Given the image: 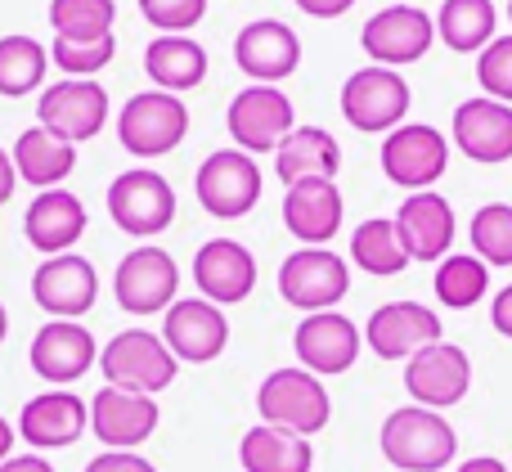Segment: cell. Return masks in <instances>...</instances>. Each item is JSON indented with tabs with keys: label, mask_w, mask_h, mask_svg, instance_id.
Here are the masks:
<instances>
[{
	"label": "cell",
	"mask_w": 512,
	"mask_h": 472,
	"mask_svg": "<svg viewBox=\"0 0 512 472\" xmlns=\"http://www.w3.org/2000/svg\"><path fill=\"white\" fill-rule=\"evenodd\" d=\"M382 459L400 472H441L459 450V432L445 423V414L423 410V405H405L391 410L378 432Z\"/></svg>",
	"instance_id": "obj_1"
},
{
	"label": "cell",
	"mask_w": 512,
	"mask_h": 472,
	"mask_svg": "<svg viewBox=\"0 0 512 472\" xmlns=\"http://www.w3.org/2000/svg\"><path fill=\"white\" fill-rule=\"evenodd\" d=\"M99 369H104L108 387L122 392H140V396H158L176 383L180 360L171 356V347L162 342V333L149 329H122L117 338L104 342L99 351Z\"/></svg>",
	"instance_id": "obj_2"
},
{
	"label": "cell",
	"mask_w": 512,
	"mask_h": 472,
	"mask_svg": "<svg viewBox=\"0 0 512 472\" xmlns=\"http://www.w3.org/2000/svg\"><path fill=\"white\" fill-rule=\"evenodd\" d=\"M256 410H261V423L297 432L306 441L315 432H324L328 419H333V401H328L324 383L310 369H274V374H265V383L256 387Z\"/></svg>",
	"instance_id": "obj_3"
},
{
	"label": "cell",
	"mask_w": 512,
	"mask_h": 472,
	"mask_svg": "<svg viewBox=\"0 0 512 472\" xmlns=\"http://www.w3.org/2000/svg\"><path fill=\"white\" fill-rule=\"evenodd\" d=\"M189 135V108L167 90H140L117 113V140L135 158H162Z\"/></svg>",
	"instance_id": "obj_4"
},
{
	"label": "cell",
	"mask_w": 512,
	"mask_h": 472,
	"mask_svg": "<svg viewBox=\"0 0 512 472\" xmlns=\"http://www.w3.org/2000/svg\"><path fill=\"white\" fill-rule=\"evenodd\" d=\"M180 293V266L167 248H135L117 261L113 297L126 315H167Z\"/></svg>",
	"instance_id": "obj_5"
},
{
	"label": "cell",
	"mask_w": 512,
	"mask_h": 472,
	"mask_svg": "<svg viewBox=\"0 0 512 472\" xmlns=\"http://www.w3.org/2000/svg\"><path fill=\"white\" fill-rule=\"evenodd\" d=\"M409 113V81L396 68H360L342 86V117L364 135H382L405 126Z\"/></svg>",
	"instance_id": "obj_6"
},
{
	"label": "cell",
	"mask_w": 512,
	"mask_h": 472,
	"mask_svg": "<svg viewBox=\"0 0 512 472\" xmlns=\"http://www.w3.org/2000/svg\"><path fill=\"white\" fill-rule=\"evenodd\" d=\"M108 216L117 221V230L135 234V239H153L176 221V189L158 171L131 167L108 185Z\"/></svg>",
	"instance_id": "obj_7"
},
{
	"label": "cell",
	"mask_w": 512,
	"mask_h": 472,
	"mask_svg": "<svg viewBox=\"0 0 512 472\" xmlns=\"http://www.w3.org/2000/svg\"><path fill=\"white\" fill-rule=\"evenodd\" d=\"M198 203L216 221H239L261 203V167L243 149H216L194 176Z\"/></svg>",
	"instance_id": "obj_8"
},
{
	"label": "cell",
	"mask_w": 512,
	"mask_h": 472,
	"mask_svg": "<svg viewBox=\"0 0 512 472\" xmlns=\"http://www.w3.org/2000/svg\"><path fill=\"white\" fill-rule=\"evenodd\" d=\"M279 293H283V302L306 315L333 311V306L351 293V270L328 248H301V252H292V257H283Z\"/></svg>",
	"instance_id": "obj_9"
},
{
	"label": "cell",
	"mask_w": 512,
	"mask_h": 472,
	"mask_svg": "<svg viewBox=\"0 0 512 472\" xmlns=\"http://www.w3.org/2000/svg\"><path fill=\"white\" fill-rule=\"evenodd\" d=\"M36 117H41L36 126H45L50 135H59L63 144H86V140H95L108 122V90L99 86L95 77L90 81L63 77L41 95Z\"/></svg>",
	"instance_id": "obj_10"
},
{
	"label": "cell",
	"mask_w": 512,
	"mask_h": 472,
	"mask_svg": "<svg viewBox=\"0 0 512 472\" xmlns=\"http://www.w3.org/2000/svg\"><path fill=\"white\" fill-rule=\"evenodd\" d=\"M230 140L243 153H274L292 131H297V113H292V99L279 86H248L230 99Z\"/></svg>",
	"instance_id": "obj_11"
},
{
	"label": "cell",
	"mask_w": 512,
	"mask_h": 472,
	"mask_svg": "<svg viewBox=\"0 0 512 472\" xmlns=\"http://www.w3.org/2000/svg\"><path fill=\"white\" fill-rule=\"evenodd\" d=\"M445 167H450V144L427 122H405L382 140V171L400 189L423 194L445 176Z\"/></svg>",
	"instance_id": "obj_12"
},
{
	"label": "cell",
	"mask_w": 512,
	"mask_h": 472,
	"mask_svg": "<svg viewBox=\"0 0 512 472\" xmlns=\"http://www.w3.org/2000/svg\"><path fill=\"white\" fill-rule=\"evenodd\" d=\"M436 41V18L418 5H387L364 23L360 45L378 68H405L418 63Z\"/></svg>",
	"instance_id": "obj_13"
},
{
	"label": "cell",
	"mask_w": 512,
	"mask_h": 472,
	"mask_svg": "<svg viewBox=\"0 0 512 472\" xmlns=\"http://www.w3.org/2000/svg\"><path fill=\"white\" fill-rule=\"evenodd\" d=\"M405 392L414 396V405H423V410H450V405H459L463 396L472 392V360L463 347H454V342H432V347H423L414 360L405 365Z\"/></svg>",
	"instance_id": "obj_14"
},
{
	"label": "cell",
	"mask_w": 512,
	"mask_h": 472,
	"mask_svg": "<svg viewBox=\"0 0 512 472\" xmlns=\"http://www.w3.org/2000/svg\"><path fill=\"white\" fill-rule=\"evenodd\" d=\"M162 342L185 365H212L230 347V320L207 297H176V306L162 315Z\"/></svg>",
	"instance_id": "obj_15"
},
{
	"label": "cell",
	"mask_w": 512,
	"mask_h": 472,
	"mask_svg": "<svg viewBox=\"0 0 512 472\" xmlns=\"http://www.w3.org/2000/svg\"><path fill=\"white\" fill-rule=\"evenodd\" d=\"M27 360H32V374H41L50 387H68L99 365V342L86 324L50 320L36 329L32 347H27Z\"/></svg>",
	"instance_id": "obj_16"
},
{
	"label": "cell",
	"mask_w": 512,
	"mask_h": 472,
	"mask_svg": "<svg viewBox=\"0 0 512 472\" xmlns=\"http://www.w3.org/2000/svg\"><path fill=\"white\" fill-rule=\"evenodd\" d=\"M99 297V275L86 257L77 252H59L45 257L32 275V302L41 306L50 320H81Z\"/></svg>",
	"instance_id": "obj_17"
},
{
	"label": "cell",
	"mask_w": 512,
	"mask_h": 472,
	"mask_svg": "<svg viewBox=\"0 0 512 472\" xmlns=\"http://www.w3.org/2000/svg\"><path fill=\"white\" fill-rule=\"evenodd\" d=\"M364 342L378 360H414L423 347L441 342V315L423 302H387L369 315Z\"/></svg>",
	"instance_id": "obj_18"
},
{
	"label": "cell",
	"mask_w": 512,
	"mask_h": 472,
	"mask_svg": "<svg viewBox=\"0 0 512 472\" xmlns=\"http://www.w3.org/2000/svg\"><path fill=\"white\" fill-rule=\"evenodd\" d=\"M360 347H364V333L337 311L306 315L297 324V333H292V351H297L301 369H310L315 378L346 374L360 360Z\"/></svg>",
	"instance_id": "obj_19"
},
{
	"label": "cell",
	"mask_w": 512,
	"mask_h": 472,
	"mask_svg": "<svg viewBox=\"0 0 512 472\" xmlns=\"http://www.w3.org/2000/svg\"><path fill=\"white\" fill-rule=\"evenodd\" d=\"M158 419L162 410L153 396L122 392V387H99L90 401V432L108 450H140L158 432Z\"/></svg>",
	"instance_id": "obj_20"
},
{
	"label": "cell",
	"mask_w": 512,
	"mask_h": 472,
	"mask_svg": "<svg viewBox=\"0 0 512 472\" xmlns=\"http://www.w3.org/2000/svg\"><path fill=\"white\" fill-rule=\"evenodd\" d=\"M234 63L256 81V86H274V81L292 77L301 63V36L279 18H256L239 36H234Z\"/></svg>",
	"instance_id": "obj_21"
},
{
	"label": "cell",
	"mask_w": 512,
	"mask_h": 472,
	"mask_svg": "<svg viewBox=\"0 0 512 472\" xmlns=\"http://www.w3.org/2000/svg\"><path fill=\"white\" fill-rule=\"evenodd\" d=\"M90 428V405L72 396L68 387H50V392L32 396L18 414V437L32 450H63L77 446L81 432Z\"/></svg>",
	"instance_id": "obj_22"
},
{
	"label": "cell",
	"mask_w": 512,
	"mask_h": 472,
	"mask_svg": "<svg viewBox=\"0 0 512 472\" xmlns=\"http://www.w3.org/2000/svg\"><path fill=\"white\" fill-rule=\"evenodd\" d=\"M194 284L216 306L248 302L256 288V257L239 239H212L194 257Z\"/></svg>",
	"instance_id": "obj_23"
},
{
	"label": "cell",
	"mask_w": 512,
	"mask_h": 472,
	"mask_svg": "<svg viewBox=\"0 0 512 472\" xmlns=\"http://www.w3.org/2000/svg\"><path fill=\"white\" fill-rule=\"evenodd\" d=\"M283 225L297 243L306 248H324L337 230H342V189L337 180H297L283 194Z\"/></svg>",
	"instance_id": "obj_24"
},
{
	"label": "cell",
	"mask_w": 512,
	"mask_h": 472,
	"mask_svg": "<svg viewBox=\"0 0 512 472\" xmlns=\"http://www.w3.org/2000/svg\"><path fill=\"white\" fill-rule=\"evenodd\" d=\"M454 144L472 162H508L512 158V104H499L490 95L463 99L454 108Z\"/></svg>",
	"instance_id": "obj_25"
},
{
	"label": "cell",
	"mask_w": 512,
	"mask_h": 472,
	"mask_svg": "<svg viewBox=\"0 0 512 472\" xmlns=\"http://www.w3.org/2000/svg\"><path fill=\"white\" fill-rule=\"evenodd\" d=\"M396 230L409 261H441L454 243V207L436 189L409 194L396 212Z\"/></svg>",
	"instance_id": "obj_26"
},
{
	"label": "cell",
	"mask_w": 512,
	"mask_h": 472,
	"mask_svg": "<svg viewBox=\"0 0 512 472\" xmlns=\"http://www.w3.org/2000/svg\"><path fill=\"white\" fill-rule=\"evenodd\" d=\"M23 234L36 252L59 257L86 234V203L72 189H41L23 216Z\"/></svg>",
	"instance_id": "obj_27"
},
{
	"label": "cell",
	"mask_w": 512,
	"mask_h": 472,
	"mask_svg": "<svg viewBox=\"0 0 512 472\" xmlns=\"http://www.w3.org/2000/svg\"><path fill=\"white\" fill-rule=\"evenodd\" d=\"M274 171H279L283 185H297V180H333L342 171V149L324 126H297L288 140L274 149Z\"/></svg>",
	"instance_id": "obj_28"
},
{
	"label": "cell",
	"mask_w": 512,
	"mask_h": 472,
	"mask_svg": "<svg viewBox=\"0 0 512 472\" xmlns=\"http://www.w3.org/2000/svg\"><path fill=\"white\" fill-rule=\"evenodd\" d=\"M9 158H14L18 180H27V185H36V189H59L63 180L72 176V167H77V144H63L59 135H50L45 126H27L14 140Z\"/></svg>",
	"instance_id": "obj_29"
},
{
	"label": "cell",
	"mask_w": 512,
	"mask_h": 472,
	"mask_svg": "<svg viewBox=\"0 0 512 472\" xmlns=\"http://www.w3.org/2000/svg\"><path fill=\"white\" fill-rule=\"evenodd\" d=\"M144 72L153 77V86L167 95H185V90L203 86L207 77V50L194 36H153L144 50Z\"/></svg>",
	"instance_id": "obj_30"
},
{
	"label": "cell",
	"mask_w": 512,
	"mask_h": 472,
	"mask_svg": "<svg viewBox=\"0 0 512 472\" xmlns=\"http://www.w3.org/2000/svg\"><path fill=\"white\" fill-rule=\"evenodd\" d=\"M239 464H243V472H310L315 450H310V441L297 437V432L256 423L239 441Z\"/></svg>",
	"instance_id": "obj_31"
},
{
	"label": "cell",
	"mask_w": 512,
	"mask_h": 472,
	"mask_svg": "<svg viewBox=\"0 0 512 472\" xmlns=\"http://www.w3.org/2000/svg\"><path fill=\"white\" fill-rule=\"evenodd\" d=\"M495 5L490 0H445L436 14V36L459 54H481L495 41Z\"/></svg>",
	"instance_id": "obj_32"
},
{
	"label": "cell",
	"mask_w": 512,
	"mask_h": 472,
	"mask_svg": "<svg viewBox=\"0 0 512 472\" xmlns=\"http://www.w3.org/2000/svg\"><path fill=\"white\" fill-rule=\"evenodd\" d=\"M351 261L364 270V275H378V279H391L409 266V252L400 243V230L396 221L387 216H373V221L355 225L351 234Z\"/></svg>",
	"instance_id": "obj_33"
},
{
	"label": "cell",
	"mask_w": 512,
	"mask_h": 472,
	"mask_svg": "<svg viewBox=\"0 0 512 472\" xmlns=\"http://www.w3.org/2000/svg\"><path fill=\"white\" fill-rule=\"evenodd\" d=\"M50 72V50L36 36H0V95L5 99H23Z\"/></svg>",
	"instance_id": "obj_34"
},
{
	"label": "cell",
	"mask_w": 512,
	"mask_h": 472,
	"mask_svg": "<svg viewBox=\"0 0 512 472\" xmlns=\"http://www.w3.org/2000/svg\"><path fill=\"white\" fill-rule=\"evenodd\" d=\"M432 288H436V297H441V306H450V311H472L490 288V266L481 257H472V252H454V257H445L441 266H436Z\"/></svg>",
	"instance_id": "obj_35"
},
{
	"label": "cell",
	"mask_w": 512,
	"mask_h": 472,
	"mask_svg": "<svg viewBox=\"0 0 512 472\" xmlns=\"http://www.w3.org/2000/svg\"><path fill=\"white\" fill-rule=\"evenodd\" d=\"M117 0H50V27L63 41H99L113 36Z\"/></svg>",
	"instance_id": "obj_36"
},
{
	"label": "cell",
	"mask_w": 512,
	"mask_h": 472,
	"mask_svg": "<svg viewBox=\"0 0 512 472\" xmlns=\"http://www.w3.org/2000/svg\"><path fill=\"white\" fill-rule=\"evenodd\" d=\"M472 248L486 266H512V207L486 203L472 216Z\"/></svg>",
	"instance_id": "obj_37"
},
{
	"label": "cell",
	"mask_w": 512,
	"mask_h": 472,
	"mask_svg": "<svg viewBox=\"0 0 512 472\" xmlns=\"http://www.w3.org/2000/svg\"><path fill=\"white\" fill-rule=\"evenodd\" d=\"M113 54H117V36H99V41H63V36H54V45H50L54 68L68 72V77H81V81L104 72Z\"/></svg>",
	"instance_id": "obj_38"
},
{
	"label": "cell",
	"mask_w": 512,
	"mask_h": 472,
	"mask_svg": "<svg viewBox=\"0 0 512 472\" xmlns=\"http://www.w3.org/2000/svg\"><path fill=\"white\" fill-rule=\"evenodd\" d=\"M477 81L490 99L512 104V36H495L477 59Z\"/></svg>",
	"instance_id": "obj_39"
},
{
	"label": "cell",
	"mask_w": 512,
	"mask_h": 472,
	"mask_svg": "<svg viewBox=\"0 0 512 472\" xmlns=\"http://www.w3.org/2000/svg\"><path fill=\"white\" fill-rule=\"evenodd\" d=\"M140 14L162 36H185L189 27L203 23L207 0H140Z\"/></svg>",
	"instance_id": "obj_40"
},
{
	"label": "cell",
	"mask_w": 512,
	"mask_h": 472,
	"mask_svg": "<svg viewBox=\"0 0 512 472\" xmlns=\"http://www.w3.org/2000/svg\"><path fill=\"white\" fill-rule=\"evenodd\" d=\"M86 472H158L140 450H104L86 464Z\"/></svg>",
	"instance_id": "obj_41"
},
{
	"label": "cell",
	"mask_w": 512,
	"mask_h": 472,
	"mask_svg": "<svg viewBox=\"0 0 512 472\" xmlns=\"http://www.w3.org/2000/svg\"><path fill=\"white\" fill-rule=\"evenodd\" d=\"M490 324H495L504 338H512V284L508 288H499L495 293V302H490Z\"/></svg>",
	"instance_id": "obj_42"
},
{
	"label": "cell",
	"mask_w": 512,
	"mask_h": 472,
	"mask_svg": "<svg viewBox=\"0 0 512 472\" xmlns=\"http://www.w3.org/2000/svg\"><path fill=\"white\" fill-rule=\"evenodd\" d=\"M351 5L355 0H297V9L310 18H342Z\"/></svg>",
	"instance_id": "obj_43"
},
{
	"label": "cell",
	"mask_w": 512,
	"mask_h": 472,
	"mask_svg": "<svg viewBox=\"0 0 512 472\" xmlns=\"http://www.w3.org/2000/svg\"><path fill=\"white\" fill-rule=\"evenodd\" d=\"M0 472H54V464L41 455H9L5 464H0Z\"/></svg>",
	"instance_id": "obj_44"
},
{
	"label": "cell",
	"mask_w": 512,
	"mask_h": 472,
	"mask_svg": "<svg viewBox=\"0 0 512 472\" xmlns=\"http://www.w3.org/2000/svg\"><path fill=\"white\" fill-rule=\"evenodd\" d=\"M14 185H18V171H14V158L0 149V207L14 198Z\"/></svg>",
	"instance_id": "obj_45"
},
{
	"label": "cell",
	"mask_w": 512,
	"mask_h": 472,
	"mask_svg": "<svg viewBox=\"0 0 512 472\" xmlns=\"http://www.w3.org/2000/svg\"><path fill=\"white\" fill-rule=\"evenodd\" d=\"M454 472H508L504 459H490V455H477V459H468V464H459Z\"/></svg>",
	"instance_id": "obj_46"
},
{
	"label": "cell",
	"mask_w": 512,
	"mask_h": 472,
	"mask_svg": "<svg viewBox=\"0 0 512 472\" xmlns=\"http://www.w3.org/2000/svg\"><path fill=\"white\" fill-rule=\"evenodd\" d=\"M9 450H14V428H9V423L0 419V464L9 459Z\"/></svg>",
	"instance_id": "obj_47"
},
{
	"label": "cell",
	"mask_w": 512,
	"mask_h": 472,
	"mask_svg": "<svg viewBox=\"0 0 512 472\" xmlns=\"http://www.w3.org/2000/svg\"><path fill=\"white\" fill-rule=\"evenodd\" d=\"M5 333H9V315H5V306H0V342H5Z\"/></svg>",
	"instance_id": "obj_48"
},
{
	"label": "cell",
	"mask_w": 512,
	"mask_h": 472,
	"mask_svg": "<svg viewBox=\"0 0 512 472\" xmlns=\"http://www.w3.org/2000/svg\"><path fill=\"white\" fill-rule=\"evenodd\" d=\"M508 18H512V0H508Z\"/></svg>",
	"instance_id": "obj_49"
},
{
	"label": "cell",
	"mask_w": 512,
	"mask_h": 472,
	"mask_svg": "<svg viewBox=\"0 0 512 472\" xmlns=\"http://www.w3.org/2000/svg\"><path fill=\"white\" fill-rule=\"evenodd\" d=\"M508 472H512V464H508Z\"/></svg>",
	"instance_id": "obj_50"
}]
</instances>
